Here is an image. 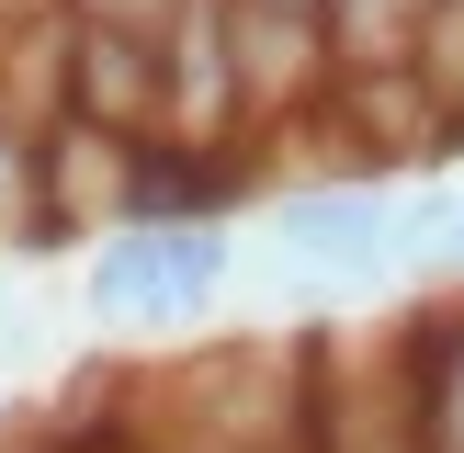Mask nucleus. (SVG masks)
Masks as SVG:
<instances>
[{"label": "nucleus", "instance_id": "obj_1", "mask_svg": "<svg viewBox=\"0 0 464 453\" xmlns=\"http://www.w3.org/2000/svg\"><path fill=\"white\" fill-rule=\"evenodd\" d=\"M249 294L284 317H329L352 294L397 284V170H329V181H284L272 226L249 249Z\"/></svg>", "mask_w": 464, "mask_h": 453}, {"label": "nucleus", "instance_id": "obj_4", "mask_svg": "<svg viewBox=\"0 0 464 453\" xmlns=\"http://www.w3.org/2000/svg\"><path fill=\"white\" fill-rule=\"evenodd\" d=\"M68 113L113 136H159V34L68 23Z\"/></svg>", "mask_w": 464, "mask_h": 453}, {"label": "nucleus", "instance_id": "obj_7", "mask_svg": "<svg viewBox=\"0 0 464 453\" xmlns=\"http://www.w3.org/2000/svg\"><path fill=\"white\" fill-rule=\"evenodd\" d=\"M57 226H45V170H34V125L0 113V261H45Z\"/></svg>", "mask_w": 464, "mask_h": 453}, {"label": "nucleus", "instance_id": "obj_8", "mask_svg": "<svg viewBox=\"0 0 464 453\" xmlns=\"http://www.w3.org/2000/svg\"><path fill=\"white\" fill-rule=\"evenodd\" d=\"M430 284H464V181H453V204H442V226H430Z\"/></svg>", "mask_w": 464, "mask_h": 453}, {"label": "nucleus", "instance_id": "obj_3", "mask_svg": "<svg viewBox=\"0 0 464 453\" xmlns=\"http://www.w3.org/2000/svg\"><path fill=\"white\" fill-rule=\"evenodd\" d=\"M227 80H238V125L272 136L329 91V34L306 0H227Z\"/></svg>", "mask_w": 464, "mask_h": 453}, {"label": "nucleus", "instance_id": "obj_6", "mask_svg": "<svg viewBox=\"0 0 464 453\" xmlns=\"http://www.w3.org/2000/svg\"><path fill=\"white\" fill-rule=\"evenodd\" d=\"M430 0H317V34H329V68H408L420 57Z\"/></svg>", "mask_w": 464, "mask_h": 453}, {"label": "nucleus", "instance_id": "obj_2", "mask_svg": "<svg viewBox=\"0 0 464 453\" xmlns=\"http://www.w3.org/2000/svg\"><path fill=\"white\" fill-rule=\"evenodd\" d=\"M227 284H238V238L216 216H125L80 261V306L102 329H193L227 306Z\"/></svg>", "mask_w": 464, "mask_h": 453}, {"label": "nucleus", "instance_id": "obj_9", "mask_svg": "<svg viewBox=\"0 0 464 453\" xmlns=\"http://www.w3.org/2000/svg\"><path fill=\"white\" fill-rule=\"evenodd\" d=\"M306 12H317V0H306Z\"/></svg>", "mask_w": 464, "mask_h": 453}, {"label": "nucleus", "instance_id": "obj_5", "mask_svg": "<svg viewBox=\"0 0 464 453\" xmlns=\"http://www.w3.org/2000/svg\"><path fill=\"white\" fill-rule=\"evenodd\" d=\"M397 397H408V453H464V294L397 329Z\"/></svg>", "mask_w": 464, "mask_h": 453}]
</instances>
